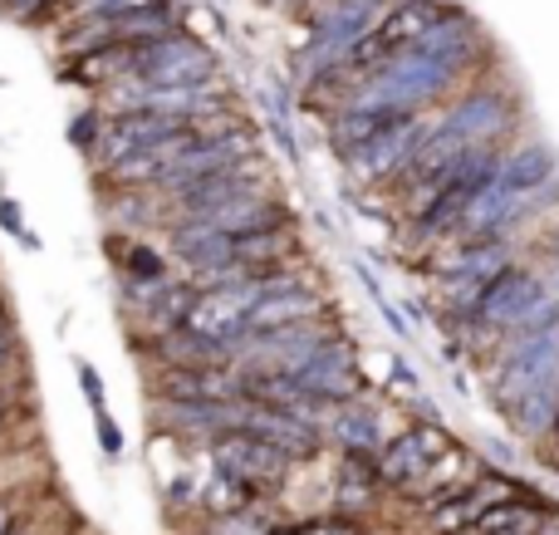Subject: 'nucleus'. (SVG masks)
Here are the masks:
<instances>
[{"instance_id": "obj_1", "label": "nucleus", "mask_w": 559, "mask_h": 535, "mask_svg": "<svg viewBox=\"0 0 559 535\" xmlns=\"http://www.w3.org/2000/svg\"><path fill=\"white\" fill-rule=\"evenodd\" d=\"M481 64H486V35H481V25L456 5L437 29H427L423 39H413V45L397 49L393 59H383L334 114H324L334 153L338 157L354 153L358 143H368V138L383 133L397 118L456 98L462 88L476 84Z\"/></svg>"}, {"instance_id": "obj_2", "label": "nucleus", "mask_w": 559, "mask_h": 535, "mask_svg": "<svg viewBox=\"0 0 559 535\" xmlns=\"http://www.w3.org/2000/svg\"><path fill=\"white\" fill-rule=\"evenodd\" d=\"M388 5H393V0H329V5L309 10L305 45L289 59V79H295L299 94H309L319 79L334 74V69L364 45L368 29L388 15Z\"/></svg>"}, {"instance_id": "obj_3", "label": "nucleus", "mask_w": 559, "mask_h": 535, "mask_svg": "<svg viewBox=\"0 0 559 535\" xmlns=\"http://www.w3.org/2000/svg\"><path fill=\"white\" fill-rule=\"evenodd\" d=\"M182 29V10L177 0H147L138 10H114V15H94V20H74V25L59 29L55 49L64 59L94 55V49H114V45H143V39L173 35Z\"/></svg>"}, {"instance_id": "obj_4", "label": "nucleus", "mask_w": 559, "mask_h": 535, "mask_svg": "<svg viewBox=\"0 0 559 535\" xmlns=\"http://www.w3.org/2000/svg\"><path fill=\"white\" fill-rule=\"evenodd\" d=\"M437 118H442V104L423 108V114H407V118H397V123H388L383 133H373L368 143H358L354 153H344V173L354 177L358 187L383 192V187L417 157V147L437 133Z\"/></svg>"}, {"instance_id": "obj_5", "label": "nucleus", "mask_w": 559, "mask_h": 535, "mask_svg": "<svg viewBox=\"0 0 559 535\" xmlns=\"http://www.w3.org/2000/svg\"><path fill=\"white\" fill-rule=\"evenodd\" d=\"M216 74H222V64H216L212 45L197 39L187 25L173 29V35L143 39V45H128L123 79H138V84H197V79H216Z\"/></svg>"}, {"instance_id": "obj_6", "label": "nucleus", "mask_w": 559, "mask_h": 535, "mask_svg": "<svg viewBox=\"0 0 559 535\" xmlns=\"http://www.w3.org/2000/svg\"><path fill=\"white\" fill-rule=\"evenodd\" d=\"M334 310L314 314V320L285 324L271 334H251V340L236 349V369L241 373H295L299 364H309L329 340H334Z\"/></svg>"}, {"instance_id": "obj_7", "label": "nucleus", "mask_w": 559, "mask_h": 535, "mask_svg": "<svg viewBox=\"0 0 559 535\" xmlns=\"http://www.w3.org/2000/svg\"><path fill=\"white\" fill-rule=\"evenodd\" d=\"M206 457H212L216 472H226V477L246 482L255 497L285 491L289 472H295V457H289V452H280L275 442H265L261 432H246V428L222 432V438L206 448Z\"/></svg>"}, {"instance_id": "obj_8", "label": "nucleus", "mask_w": 559, "mask_h": 535, "mask_svg": "<svg viewBox=\"0 0 559 535\" xmlns=\"http://www.w3.org/2000/svg\"><path fill=\"white\" fill-rule=\"evenodd\" d=\"M447 448H452V438H447L442 423H432V418L413 423V428L393 432V438H388V448L378 452V477H383V487L393 491V497H407V491L427 477V467H432Z\"/></svg>"}, {"instance_id": "obj_9", "label": "nucleus", "mask_w": 559, "mask_h": 535, "mask_svg": "<svg viewBox=\"0 0 559 535\" xmlns=\"http://www.w3.org/2000/svg\"><path fill=\"white\" fill-rule=\"evenodd\" d=\"M515 491H521V487H515L511 477H501V472H481V477H476L466 491H456L452 501H442V507L427 511V531H432V535H466V531H476L486 511H491L496 501L515 497Z\"/></svg>"}, {"instance_id": "obj_10", "label": "nucleus", "mask_w": 559, "mask_h": 535, "mask_svg": "<svg viewBox=\"0 0 559 535\" xmlns=\"http://www.w3.org/2000/svg\"><path fill=\"white\" fill-rule=\"evenodd\" d=\"M295 373L309 383V389L319 393V399H329V403L358 399V393L368 389V379H364V364H358V349L344 340V334H334V340H329L324 349H319L309 364H299Z\"/></svg>"}, {"instance_id": "obj_11", "label": "nucleus", "mask_w": 559, "mask_h": 535, "mask_svg": "<svg viewBox=\"0 0 559 535\" xmlns=\"http://www.w3.org/2000/svg\"><path fill=\"white\" fill-rule=\"evenodd\" d=\"M324 448L354 452V457H378V452L388 448L383 418H378L368 403H358V399L334 403V408H329V418H324Z\"/></svg>"}, {"instance_id": "obj_12", "label": "nucleus", "mask_w": 559, "mask_h": 535, "mask_svg": "<svg viewBox=\"0 0 559 535\" xmlns=\"http://www.w3.org/2000/svg\"><path fill=\"white\" fill-rule=\"evenodd\" d=\"M481 457H476L472 448H462V442H452V448L442 452V457L427 467V477L417 482L413 491H407L403 501H413V507H423V511H432V507H442V501H452L456 491H466L476 477H481Z\"/></svg>"}, {"instance_id": "obj_13", "label": "nucleus", "mask_w": 559, "mask_h": 535, "mask_svg": "<svg viewBox=\"0 0 559 535\" xmlns=\"http://www.w3.org/2000/svg\"><path fill=\"white\" fill-rule=\"evenodd\" d=\"M246 507H255V491L246 487V482L226 477V472H216V477L206 482V491H202L206 516H231V511H246Z\"/></svg>"}, {"instance_id": "obj_14", "label": "nucleus", "mask_w": 559, "mask_h": 535, "mask_svg": "<svg viewBox=\"0 0 559 535\" xmlns=\"http://www.w3.org/2000/svg\"><path fill=\"white\" fill-rule=\"evenodd\" d=\"M271 531H275V521H271V516H261L255 507L206 521V535H271Z\"/></svg>"}, {"instance_id": "obj_15", "label": "nucleus", "mask_w": 559, "mask_h": 535, "mask_svg": "<svg viewBox=\"0 0 559 535\" xmlns=\"http://www.w3.org/2000/svg\"><path fill=\"white\" fill-rule=\"evenodd\" d=\"M64 5H69V0H15L5 15L20 20V25H45V29H55L59 15H64Z\"/></svg>"}, {"instance_id": "obj_16", "label": "nucleus", "mask_w": 559, "mask_h": 535, "mask_svg": "<svg viewBox=\"0 0 559 535\" xmlns=\"http://www.w3.org/2000/svg\"><path fill=\"white\" fill-rule=\"evenodd\" d=\"M98 128H104V108H98V104L79 108V114H74V123H69V138H74V147H79V153H88V147H94Z\"/></svg>"}, {"instance_id": "obj_17", "label": "nucleus", "mask_w": 559, "mask_h": 535, "mask_svg": "<svg viewBox=\"0 0 559 535\" xmlns=\"http://www.w3.org/2000/svg\"><path fill=\"white\" fill-rule=\"evenodd\" d=\"M299 535H364L358 531V521L354 516H344V511H338V516H314V521H305V526H295Z\"/></svg>"}, {"instance_id": "obj_18", "label": "nucleus", "mask_w": 559, "mask_h": 535, "mask_svg": "<svg viewBox=\"0 0 559 535\" xmlns=\"http://www.w3.org/2000/svg\"><path fill=\"white\" fill-rule=\"evenodd\" d=\"M94 428H98V448H104V457H123V432H118V423L108 418L104 408L94 413Z\"/></svg>"}, {"instance_id": "obj_19", "label": "nucleus", "mask_w": 559, "mask_h": 535, "mask_svg": "<svg viewBox=\"0 0 559 535\" xmlns=\"http://www.w3.org/2000/svg\"><path fill=\"white\" fill-rule=\"evenodd\" d=\"M79 389H84L88 393V408H104V383H98V373L94 369H88V364H79Z\"/></svg>"}, {"instance_id": "obj_20", "label": "nucleus", "mask_w": 559, "mask_h": 535, "mask_svg": "<svg viewBox=\"0 0 559 535\" xmlns=\"http://www.w3.org/2000/svg\"><path fill=\"white\" fill-rule=\"evenodd\" d=\"M15 364V330H10V320H0V373Z\"/></svg>"}, {"instance_id": "obj_21", "label": "nucleus", "mask_w": 559, "mask_h": 535, "mask_svg": "<svg viewBox=\"0 0 559 535\" xmlns=\"http://www.w3.org/2000/svg\"><path fill=\"white\" fill-rule=\"evenodd\" d=\"M265 5H280L285 15H309V10H319L324 0H265Z\"/></svg>"}, {"instance_id": "obj_22", "label": "nucleus", "mask_w": 559, "mask_h": 535, "mask_svg": "<svg viewBox=\"0 0 559 535\" xmlns=\"http://www.w3.org/2000/svg\"><path fill=\"white\" fill-rule=\"evenodd\" d=\"M535 535H559V511L545 507V516H540V526H535Z\"/></svg>"}, {"instance_id": "obj_23", "label": "nucleus", "mask_w": 559, "mask_h": 535, "mask_svg": "<svg viewBox=\"0 0 559 535\" xmlns=\"http://www.w3.org/2000/svg\"><path fill=\"white\" fill-rule=\"evenodd\" d=\"M15 521H20V511H15V507H10V501H5V497H0V535H5L10 526H15Z\"/></svg>"}, {"instance_id": "obj_24", "label": "nucleus", "mask_w": 559, "mask_h": 535, "mask_svg": "<svg viewBox=\"0 0 559 535\" xmlns=\"http://www.w3.org/2000/svg\"><path fill=\"white\" fill-rule=\"evenodd\" d=\"M5 535H39V526H35V521H25V516H20V521H15V526H10Z\"/></svg>"}, {"instance_id": "obj_25", "label": "nucleus", "mask_w": 559, "mask_h": 535, "mask_svg": "<svg viewBox=\"0 0 559 535\" xmlns=\"http://www.w3.org/2000/svg\"><path fill=\"white\" fill-rule=\"evenodd\" d=\"M271 535H299V531H295V526H275Z\"/></svg>"}, {"instance_id": "obj_26", "label": "nucleus", "mask_w": 559, "mask_h": 535, "mask_svg": "<svg viewBox=\"0 0 559 535\" xmlns=\"http://www.w3.org/2000/svg\"><path fill=\"white\" fill-rule=\"evenodd\" d=\"M0 428H5V393H0Z\"/></svg>"}]
</instances>
